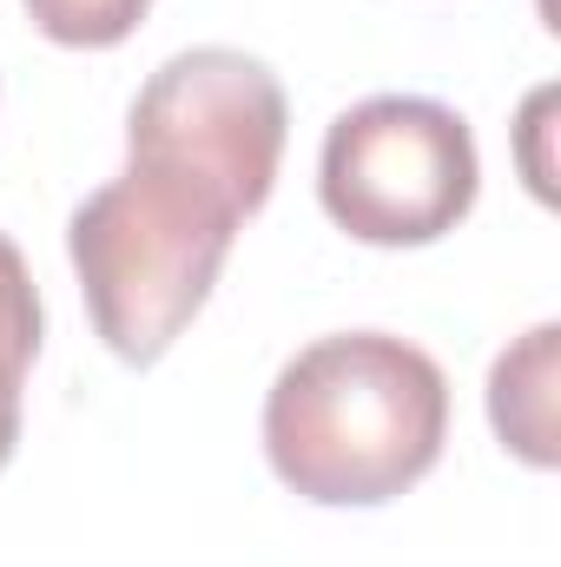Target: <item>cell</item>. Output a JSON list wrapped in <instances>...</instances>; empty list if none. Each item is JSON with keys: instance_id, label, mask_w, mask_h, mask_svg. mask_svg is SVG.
Wrapping results in <instances>:
<instances>
[{"instance_id": "6da1fadb", "label": "cell", "mask_w": 561, "mask_h": 567, "mask_svg": "<svg viewBox=\"0 0 561 567\" xmlns=\"http://www.w3.org/2000/svg\"><path fill=\"white\" fill-rule=\"evenodd\" d=\"M449 435L442 363L390 337H317L265 396V455L284 488L317 508H377L417 488Z\"/></svg>"}, {"instance_id": "7a4b0ae2", "label": "cell", "mask_w": 561, "mask_h": 567, "mask_svg": "<svg viewBox=\"0 0 561 567\" xmlns=\"http://www.w3.org/2000/svg\"><path fill=\"white\" fill-rule=\"evenodd\" d=\"M238 225L245 212L212 178L165 158H133L113 185H100L67 225L100 343L120 363H159L205 310Z\"/></svg>"}, {"instance_id": "3957f363", "label": "cell", "mask_w": 561, "mask_h": 567, "mask_svg": "<svg viewBox=\"0 0 561 567\" xmlns=\"http://www.w3.org/2000/svg\"><path fill=\"white\" fill-rule=\"evenodd\" d=\"M482 158L442 100L417 93H377L350 113L330 120L324 165H317V198L324 212L357 238V245H436L456 231L476 205Z\"/></svg>"}, {"instance_id": "277c9868", "label": "cell", "mask_w": 561, "mask_h": 567, "mask_svg": "<svg viewBox=\"0 0 561 567\" xmlns=\"http://www.w3.org/2000/svg\"><path fill=\"white\" fill-rule=\"evenodd\" d=\"M284 126H290L284 86L265 60L238 47H192L172 53L140 86L126 120V152L212 178L252 218L278 185Z\"/></svg>"}, {"instance_id": "5b68a950", "label": "cell", "mask_w": 561, "mask_h": 567, "mask_svg": "<svg viewBox=\"0 0 561 567\" xmlns=\"http://www.w3.org/2000/svg\"><path fill=\"white\" fill-rule=\"evenodd\" d=\"M555 323L529 330L522 350H509L489 377V416L502 429V442L516 455H529L536 468L555 462V423H549V383H555Z\"/></svg>"}, {"instance_id": "8992f818", "label": "cell", "mask_w": 561, "mask_h": 567, "mask_svg": "<svg viewBox=\"0 0 561 567\" xmlns=\"http://www.w3.org/2000/svg\"><path fill=\"white\" fill-rule=\"evenodd\" d=\"M33 357H40V297H33L20 245L0 231V468L20 442V383Z\"/></svg>"}, {"instance_id": "52a82bcc", "label": "cell", "mask_w": 561, "mask_h": 567, "mask_svg": "<svg viewBox=\"0 0 561 567\" xmlns=\"http://www.w3.org/2000/svg\"><path fill=\"white\" fill-rule=\"evenodd\" d=\"M152 0H27L33 27L60 47H120L133 40Z\"/></svg>"}]
</instances>
